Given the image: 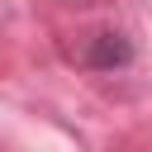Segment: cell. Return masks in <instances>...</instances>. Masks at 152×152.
<instances>
[{
    "label": "cell",
    "mask_w": 152,
    "mask_h": 152,
    "mask_svg": "<svg viewBox=\"0 0 152 152\" xmlns=\"http://www.w3.org/2000/svg\"><path fill=\"white\" fill-rule=\"evenodd\" d=\"M128 57H133V43L124 33H100L90 48V66H124Z\"/></svg>",
    "instance_id": "obj_1"
}]
</instances>
